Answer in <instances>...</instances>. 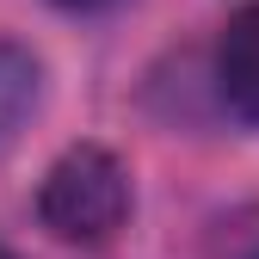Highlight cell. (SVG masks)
<instances>
[{
	"instance_id": "3",
	"label": "cell",
	"mask_w": 259,
	"mask_h": 259,
	"mask_svg": "<svg viewBox=\"0 0 259 259\" xmlns=\"http://www.w3.org/2000/svg\"><path fill=\"white\" fill-rule=\"evenodd\" d=\"M37 99H44V62L25 44L0 37V160L13 154L19 130L37 117Z\"/></svg>"
},
{
	"instance_id": "5",
	"label": "cell",
	"mask_w": 259,
	"mask_h": 259,
	"mask_svg": "<svg viewBox=\"0 0 259 259\" xmlns=\"http://www.w3.org/2000/svg\"><path fill=\"white\" fill-rule=\"evenodd\" d=\"M0 259H19V253H13V247H0Z\"/></svg>"
},
{
	"instance_id": "2",
	"label": "cell",
	"mask_w": 259,
	"mask_h": 259,
	"mask_svg": "<svg viewBox=\"0 0 259 259\" xmlns=\"http://www.w3.org/2000/svg\"><path fill=\"white\" fill-rule=\"evenodd\" d=\"M216 87L235 117L259 123V7H241L216 44Z\"/></svg>"
},
{
	"instance_id": "4",
	"label": "cell",
	"mask_w": 259,
	"mask_h": 259,
	"mask_svg": "<svg viewBox=\"0 0 259 259\" xmlns=\"http://www.w3.org/2000/svg\"><path fill=\"white\" fill-rule=\"evenodd\" d=\"M56 7H111V0H56Z\"/></svg>"
},
{
	"instance_id": "1",
	"label": "cell",
	"mask_w": 259,
	"mask_h": 259,
	"mask_svg": "<svg viewBox=\"0 0 259 259\" xmlns=\"http://www.w3.org/2000/svg\"><path fill=\"white\" fill-rule=\"evenodd\" d=\"M37 216L56 241L68 247H99L130 222V173L123 160L99 142H80L44 173Z\"/></svg>"
}]
</instances>
